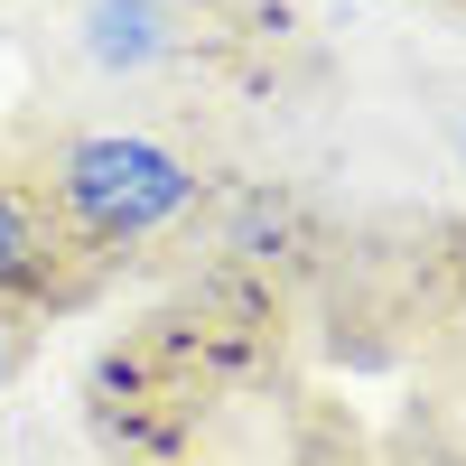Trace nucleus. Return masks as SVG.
<instances>
[{"label":"nucleus","mask_w":466,"mask_h":466,"mask_svg":"<svg viewBox=\"0 0 466 466\" xmlns=\"http://www.w3.org/2000/svg\"><path fill=\"white\" fill-rule=\"evenodd\" d=\"M168 47H177V10H168V0H94V10H85V56L112 66V75L159 66Z\"/></svg>","instance_id":"obj_3"},{"label":"nucleus","mask_w":466,"mask_h":466,"mask_svg":"<svg viewBox=\"0 0 466 466\" xmlns=\"http://www.w3.org/2000/svg\"><path fill=\"white\" fill-rule=\"evenodd\" d=\"M66 261H75V233L66 215L37 197V187L0 177V299H66Z\"/></svg>","instance_id":"obj_2"},{"label":"nucleus","mask_w":466,"mask_h":466,"mask_svg":"<svg viewBox=\"0 0 466 466\" xmlns=\"http://www.w3.org/2000/svg\"><path fill=\"white\" fill-rule=\"evenodd\" d=\"M47 206L66 215L75 243H140V233H159L168 215L197 206V168L140 131H94L56 159Z\"/></svg>","instance_id":"obj_1"},{"label":"nucleus","mask_w":466,"mask_h":466,"mask_svg":"<svg viewBox=\"0 0 466 466\" xmlns=\"http://www.w3.org/2000/svg\"><path fill=\"white\" fill-rule=\"evenodd\" d=\"M10 373H19V327L0 318V382H10Z\"/></svg>","instance_id":"obj_4"}]
</instances>
